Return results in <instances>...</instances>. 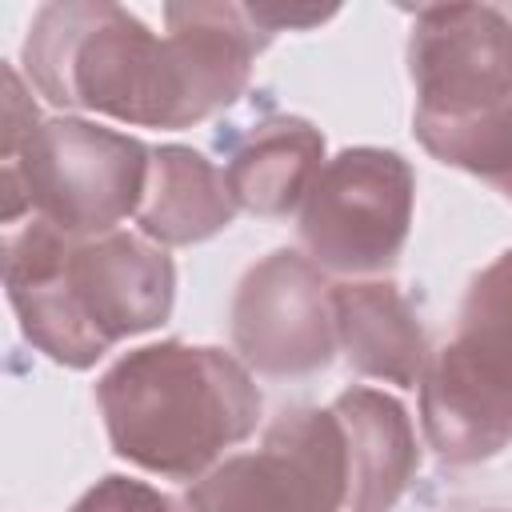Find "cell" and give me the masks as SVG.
I'll return each instance as SVG.
<instances>
[{"label":"cell","instance_id":"1","mask_svg":"<svg viewBox=\"0 0 512 512\" xmlns=\"http://www.w3.org/2000/svg\"><path fill=\"white\" fill-rule=\"evenodd\" d=\"M156 36L108 0L36 8L20 60L28 84L56 108L96 112L136 128H192L244 96L272 32L248 4H168Z\"/></svg>","mask_w":512,"mask_h":512},{"label":"cell","instance_id":"2","mask_svg":"<svg viewBox=\"0 0 512 512\" xmlns=\"http://www.w3.org/2000/svg\"><path fill=\"white\" fill-rule=\"evenodd\" d=\"M4 292L24 340L52 364L84 372L172 316L176 264L140 232L68 240L28 216L4 236Z\"/></svg>","mask_w":512,"mask_h":512},{"label":"cell","instance_id":"3","mask_svg":"<svg viewBox=\"0 0 512 512\" xmlns=\"http://www.w3.org/2000/svg\"><path fill=\"white\" fill-rule=\"evenodd\" d=\"M96 408L120 460L192 484L256 432L264 396L240 356L160 340L124 352L96 380Z\"/></svg>","mask_w":512,"mask_h":512},{"label":"cell","instance_id":"4","mask_svg":"<svg viewBox=\"0 0 512 512\" xmlns=\"http://www.w3.org/2000/svg\"><path fill=\"white\" fill-rule=\"evenodd\" d=\"M152 148L84 116L40 120L16 64H4V224L36 216L92 240L136 216Z\"/></svg>","mask_w":512,"mask_h":512},{"label":"cell","instance_id":"5","mask_svg":"<svg viewBox=\"0 0 512 512\" xmlns=\"http://www.w3.org/2000/svg\"><path fill=\"white\" fill-rule=\"evenodd\" d=\"M420 428L448 464H480L512 444V248L464 288L456 328L420 380Z\"/></svg>","mask_w":512,"mask_h":512},{"label":"cell","instance_id":"6","mask_svg":"<svg viewBox=\"0 0 512 512\" xmlns=\"http://www.w3.org/2000/svg\"><path fill=\"white\" fill-rule=\"evenodd\" d=\"M416 172L392 148H344L316 176L296 236L304 256L332 276L372 280L384 276L412 232Z\"/></svg>","mask_w":512,"mask_h":512},{"label":"cell","instance_id":"7","mask_svg":"<svg viewBox=\"0 0 512 512\" xmlns=\"http://www.w3.org/2000/svg\"><path fill=\"white\" fill-rule=\"evenodd\" d=\"M344 436L332 408H284L260 448L188 484V512H348Z\"/></svg>","mask_w":512,"mask_h":512},{"label":"cell","instance_id":"8","mask_svg":"<svg viewBox=\"0 0 512 512\" xmlns=\"http://www.w3.org/2000/svg\"><path fill=\"white\" fill-rule=\"evenodd\" d=\"M412 124H452L512 100V16L504 4H424L412 12Z\"/></svg>","mask_w":512,"mask_h":512},{"label":"cell","instance_id":"9","mask_svg":"<svg viewBox=\"0 0 512 512\" xmlns=\"http://www.w3.org/2000/svg\"><path fill=\"white\" fill-rule=\"evenodd\" d=\"M228 320L240 364L264 380L316 376L340 352L332 284L292 248H276L244 272Z\"/></svg>","mask_w":512,"mask_h":512},{"label":"cell","instance_id":"10","mask_svg":"<svg viewBox=\"0 0 512 512\" xmlns=\"http://www.w3.org/2000/svg\"><path fill=\"white\" fill-rule=\"evenodd\" d=\"M332 416L344 436V464H348V512H392L408 492L420 448L408 408L380 392L352 384L332 404Z\"/></svg>","mask_w":512,"mask_h":512},{"label":"cell","instance_id":"11","mask_svg":"<svg viewBox=\"0 0 512 512\" xmlns=\"http://www.w3.org/2000/svg\"><path fill=\"white\" fill-rule=\"evenodd\" d=\"M336 348L356 376L420 388L432 360L428 332L408 296L388 280H340L332 284Z\"/></svg>","mask_w":512,"mask_h":512},{"label":"cell","instance_id":"12","mask_svg":"<svg viewBox=\"0 0 512 512\" xmlns=\"http://www.w3.org/2000/svg\"><path fill=\"white\" fill-rule=\"evenodd\" d=\"M324 164V132L316 124L268 116L232 148L224 180L240 212L280 220L304 208Z\"/></svg>","mask_w":512,"mask_h":512},{"label":"cell","instance_id":"13","mask_svg":"<svg viewBox=\"0 0 512 512\" xmlns=\"http://www.w3.org/2000/svg\"><path fill=\"white\" fill-rule=\"evenodd\" d=\"M236 200L224 172L188 144L152 148L144 196L136 208V232L160 248H188L212 240L236 220Z\"/></svg>","mask_w":512,"mask_h":512},{"label":"cell","instance_id":"14","mask_svg":"<svg viewBox=\"0 0 512 512\" xmlns=\"http://www.w3.org/2000/svg\"><path fill=\"white\" fill-rule=\"evenodd\" d=\"M68 512H188L168 492L132 480V476H104L96 480Z\"/></svg>","mask_w":512,"mask_h":512},{"label":"cell","instance_id":"15","mask_svg":"<svg viewBox=\"0 0 512 512\" xmlns=\"http://www.w3.org/2000/svg\"><path fill=\"white\" fill-rule=\"evenodd\" d=\"M248 8L272 36L284 28H312V24H324L336 16V8H284V4H248Z\"/></svg>","mask_w":512,"mask_h":512},{"label":"cell","instance_id":"16","mask_svg":"<svg viewBox=\"0 0 512 512\" xmlns=\"http://www.w3.org/2000/svg\"><path fill=\"white\" fill-rule=\"evenodd\" d=\"M504 196H508V200H512V176H508V184H504Z\"/></svg>","mask_w":512,"mask_h":512},{"label":"cell","instance_id":"17","mask_svg":"<svg viewBox=\"0 0 512 512\" xmlns=\"http://www.w3.org/2000/svg\"><path fill=\"white\" fill-rule=\"evenodd\" d=\"M504 8H508V16H512V4H504Z\"/></svg>","mask_w":512,"mask_h":512},{"label":"cell","instance_id":"18","mask_svg":"<svg viewBox=\"0 0 512 512\" xmlns=\"http://www.w3.org/2000/svg\"><path fill=\"white\" fill-rule=\"evenodd\" d=\"M488 512H504V508H488Z\"/></svg>","mask_w":512,"mask_h":512}]
</instances>
